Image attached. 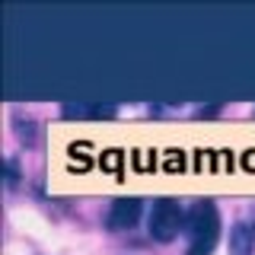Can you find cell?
I'll list each match as a JSON object with an SVG mask.
<instances>
[{
	"label": "cell",
	"mask_w": 255,
	"mask_h": 255,
	"mask_svg": "<svg viewBox=\"0 0 255 255\" xmlns=\"http://www.w3.org/2000/svg\"><path fill=\"white\" fill-rule=\"evenodd\" d=\"M185 230L191 236L185 255H211L214 246H217V236H220V214H217V207H214L211 201L195 204L188 211Z\"/></svg>",
	"instance_id": "cell-1"
},
{
	"label": "cell",
	"mask_w": 255,
	"mask_h": 255,
	"mask_svg": "<svg viewBox=\"0 0 255 255\" xmlns=\"http://www.w3.org/2000/svg\"><path fill=\"white\" fill-rule=\"evenodd\" d=\"M185 211L175 198H159L150 211V236L159 239V243H169V239L179 236V230L185 227Z\"/></svg>",
	"instance_id": "cell-2"
},
{
	"label": "cell",
	"mask_w": 255,
	"mask_h": 255,
	"mask_svg": "<svg viewBox=\"0 0 255 255\" xmlns=\"http://www.w3.org/2000/svg\"><path fill=\"white\" fill-rule=\"evenodd\" d=\"M140 198H118L115 204H112L109 217H106V227L109 230H131L134 223L140 217Z\"/></svg>",
	"instance_id": "cell-3"
},
{
	"label": "cell",
	"mask_w": 255,
	"mask_h": 255,
	"mask_svg": "<svg viewBox=\"0 0 255 255\" xmlns=\"http://www.w3.org/2000/svg\"><path fill=\"white\" fill-rule=\"evenodd\" d=\"M230 255H255V227L249 220H239L230 230Z\"/></svg>",
	"instance_id": "cell-4"
},
{
	"label": "cell",
	"mask_w": 255,
	"mask_h": 255,
	"mask_svg": "<svg viewBox=\"0 0 255 255\" xmlns=\"http://www.w3.org/2000/svg\"><path fill=\"white\" fill-rule=\"evenodd\" d=\"M19 140L22 143H35V125H19Z\"/></svg>",
	"instance_id": "cell-5"
},
{
	"label": "cell",
	"mask_w": 255,
	"mask_h": 255,
	"mask_svg": "<svg viewBox=\"0 0 255 255\" xmlns=\"http://www.w3.org/2000/svg\"><path fill=\"white\" fill-rule=\"evenodd\" d=\"M6 185H16V166L6 163Z\"/></svg>",
	"instance_id": "cell-6"
}]
</instances>
